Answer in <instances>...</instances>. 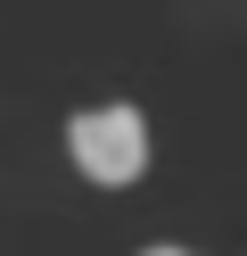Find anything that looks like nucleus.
<instances>
[{"mask_svg": "<svg viewBox=\"0 0 247 256\" xmlns=\"http://www.w3.org/2000/svg\"><path fill=\"white\" fill-rule=\"evenodd\" d=\"M66 149H74L82 182H99V190H124V182H140V174H148V116H140L132 100L82 108V116L66 124Z\"/></svg>", "mask_w": 247, "mask_h": 256, "instance_id": "1", "label": "nucleus"}, {"mask_svg": "<svg viewBox=\"0 0 247 256\" xmlns=\"http://www.w3.org/2000/svg\"><path fill=\"white\" fill-rule=\"evenodd\" d=\"M140 256H198V248H173V240H157V248H140Z\"/></svg>", "mask_w": 247, "mask_h": 256, "instance_id": "2", "label": "nucleus"}]
</instances>
